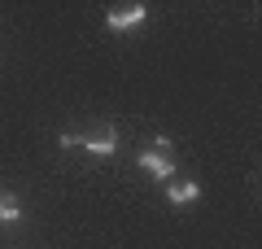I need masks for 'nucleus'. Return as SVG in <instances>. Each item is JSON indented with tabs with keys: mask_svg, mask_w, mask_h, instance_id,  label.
Returning <instances> with one entry per match:
<instances>
[{
	"mask_svg": "<svg viewBox=\"0 0 262 249\" xmlns=\"http://www.w3.org/2000/svg\"><path fill=\"white\" fill-rule=\"evenodd\" d=\"M140 166L153 179H170V171H175V144H170V140H158L153 149L140 153Z\"/></svg>",
	"mask_w": 262,
	"mask_h": 249,
	"instance_id": "f257e3e1",
	"label": "nucleus"
},
{
	"mask_svg": "<svg viewBox=\"0 0 262 249\" xmlns=\"http://www.w3.org/2000/svg\"><path fill=\"white\" fill-rule=\"evenodd\" d=\"M105 22H110V31H131L144 22V5H114L105 13Z\"/></svg>",
	"mask_w": 262,
	"mask_h": 249,
	"instance_id": "f03ea898",
	"label": "nucleus"
},
{
	"mask_svg": "<svg viewBox=\"0 0 262 249\" xmlns=\"http://www.w3.org/2000/svg\"><path fill=\"white\" fill-rule=\"evenodd\" d=\"M83 149H88V153H96V157L114 153V149H118V131H101V136H88V140H83Z\"/></svg>",
	"mask_w": 262,
	"mask_h": 249,
	"instance_id": "7ed1b4c3",
	"label": "nucleus"
},
{
	"mask_svg": "<svg viewBox=\"0 0 262 249\" xmlns=\"http://www.w3.org/2000/svg\"><path fill=\"white\" fill-rule=\"evenodd\" d=\"M166 193H170V201H175V205H188V201H196V193H201V188H196V184H188V179H184V184L166 179Z\"/></svg>",
	"mask_w": 262,
	"mask_h": 249,
	"instance_id": "20e7f679",
	"label": "nucleus"
},
{
	"mask_svg": "<svg viewBox=\"0 0 262 249\" xmlns=\"http://www.w3.org/2000/svg\"><path fill=\"white\" fill-rule=\"evenodd\" d=\"M18 214H22V205L13 201V197H5V193H0V223H13Z\"/></svg>",
	"mask_w": 262,
	"mask_h": 249,
	"instance_id": "39448f33",
	"label": "nucleus"
}]
</instances>
